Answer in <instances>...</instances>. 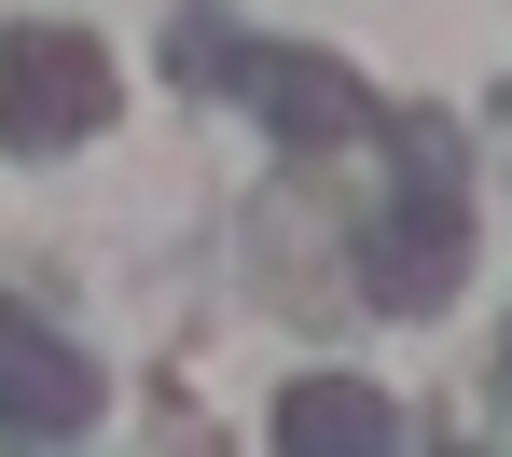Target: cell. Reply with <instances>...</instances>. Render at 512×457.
<instances>
[{"mask_svg": "<svg viewBox=\"0 0 512 457\" xmlns=\"http://www.w3.org/2000/svg\"><path fill=\"white\" fill-rule=\"evenodd\" d=\"M277 444H402V416H388L360 374H305V388L277 402Z\"/></svg>", "mask_w": 512, "mask_h": 457, "instance_id": "5b68a950", "label": "cell"}, {"mask_svg": "<svg viewBox=\"0 0 512 457\" xmlns=\"http://www.w3.org/2000/svg\"><path fill=\"white\" fill-rule=\"evenodd\" d=\"M457 277H471V222H457V194H443V181H416L388 222H374V236H360V291H374L388 319L443 305Z\"/></svg>", "mask_w": 512, "mask_h": 457, "instance_id": "7a4b0ae2", "label": "cell"}, {"mask_svg": "<svg viewBox=\"0 0 512 457\" xmlns=\"http://www.w3.org/2000/svg\"><path fill=\"white\" fill-rule=\"evenodd\" d=\"M250 97H263L277 139H360V125H374V97L346 84L333 56H250Z\"/></svg>", "mask_w": 512, "mask_h": 457, "instance_id": "277c9868", "label": "cell"}, {"mask_svg": "<svg viewBox=\"0 0 512 457\" xmlns=\"http://www.w3.org/2000/svg\"><path fill=\"white\" fill-rule=\"evenodd\" d=\"M180 84H250V42H236L222 14H194V28H180Z\"/></svg>", "mask_w": 512, "mask_h": 457, "instance_id": "8992f818", "label": "cell"}, {"mask_svg": "<svg viewBox=\"0 0 512 457\" xmlns=\"http://www.w3.org/2000/svg\"><path fill=\"white\" fill-rule=\"evenodd\" d=\"M97 111H111L97 42H70V28H28V42L0 56V139H14V153H70V139H97Z\"/></svg>", "mask_w": 512, "mask_h": 457, "instance_id": "6da1fadb", "label": "cell"}, {"mask_svg": "<svg viewBox=\"0 0 512 457\" xmlns=\"http://www.w3.org/2000/svg\"><path fill=\"white\" fill-rule=\"evenodd\" d=\"M97 416V361L70 333H42L28 305H0V430H42V444H70Z\"/></svg>", "mask_w": 512, "mask_h": 457, "instance_id": "3957f363", "label": "cell"}]
</instances>
